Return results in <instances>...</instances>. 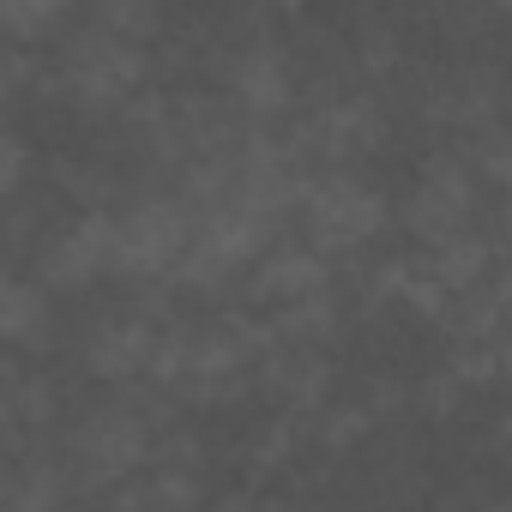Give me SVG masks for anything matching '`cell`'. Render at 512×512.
<instances>
[{"instance_id":"obj_1","label":"cell","mask_w":512,"mask_h":512,"mask_svg":"<svg viewBox=\"0 0 512 512\" xmlns=\"http://www.w3.org/2000/svg\"><path fill=\"white\" fill-rule=\"evenodd\" d=\"M266 350H272V326H260V320H241V314H223L205 326L181 320L163 332V350H157V368L145 386L187 398V404H223L241 386H253Z\"/></svg>"},{"instance_id":"obj_2","label":"cell","mask_w":512,"mask_h":512,"mask_svg":"<svg viewBox=\"0 0 512 512\" xmlns=\"http://www.w3.org/2000/svg\"><path fill=\"white\" fill-rule=\"evenodd\" d=\"M43 79H49L43 91H55L79 115H121L127 103H139L151 91V43L85 19L61 43L55 67H43Z\"/></svg>"},{"instance_id":"obj_3","label":"cell","mask_w":512,"mask_h":512,"mask_svg":"<svg viewBox=\"0 0 512 512\" xmlns=\"http://www.w3.org/2000/svg\"><path fill=\"white\" fill-rule=\"evenodd\" d=\"M284 241V217L247 205V199H223V205H199L193 211V241L181 253V266L169 278V290H193V296H217L229 284H241L266 253Z\"/></svg>"},{"instance_id":"obj_4","label":"cell","mask_w":512,"mask_h":512,"mask_svg":"<svg viewBox=\"0 0 512 512\" xmlns=\"http://www.w3.org/2000/svg\"><path fill=\"white\" fill-rule=\"evenodd\" d=\"M157 452V422L133 398H103L79 410V422L61 440V458L79 482V494H115L127 476H139Z\"/></svg>"},{"instance_id":"obj_5","label":"cell","mask_w":512,"mask_h":512,"mask_svg":"<svg viewBox=\"0 0 512 512\" xmlns=\"http://www.w3.org/2000/svg\"><path fill=\"white\" fill-rule=\"evenodd\" d=\"M109 229H115V278L121 284H169L181 253L193 241V205L175 187H145V193H121V205H109Z\"/></svg>"},{"instance_id":"obj_6","label":"cell","mask_w":512,"mask_h":512,"mask_svg":"<svg viewBox=\"0 0 512 512\" xmlns=\"http://www.w3.org/2000/svg\"><path fill=\"white\" fill-rule=\"evenodd\" d=\"M302 241H314L326 260H350L386 229V199L356 169H314L296 205Z\"/></svg>"},{"instance_id":"obj_7","label":"cell","mask_w":512,"mask_h":512,"mask_svg":"<svg viewBox=\"0 0 512 512\" xmlns=\"http://www.w3.org/2000/svg\"><path fill=\"white\" fill-rule=\"evenodd\" d=\"M476 211H482V169L458 151H440L422 163L416 187L404 193L398 205V223L416 247H440L452 235H470L476 229Z\"/></svg>"},{"instance_id":"obj_8","label":"cell","mask_w":512,"mask_h":512,"mask_svg":"<svg viewBox=\"0 0 512 512\" xmlns=\"http://www.w3.org/2000/svg\"><path fill=\"white\" fill-rule=\"evenodd\" d=\"M31 272L55 290V296H85L103 278H115V229H109V205H79L67 223H55L49 235H37L31 247Z\"/></svg>"},{"instance_id":"obj_9","label":"cell","mask_w":512,"mask_h":512,"mask_svg":"<svg viewBox=\"0 0 512 512\" xmlns=\"http://www.w3.org/2000/svg\"><path fill=\"white\" fill-rule=\"evenodd\" d=\"M163 314H151L145 302L139 308H115L103 320H91L85 344H79V368L97 380V386H145L151 368H157V350H163Z\"/></svg>"},{"instance_id":"obj_10","label":"cell","mask_w":512,"mask_h":512,"mask_svg":"<svg viewBox=\"0 0 512 512\" xmlns=\"http://www.w3.org/2000/svg\"><path fill=\"white\" fill-rule=\"evenodd\" d=\"M217 79H223V97L247 115V121H284L290 103H296V61L284 55V43L272 37H253V43H235L223 61H217Z\"/></svg>"},{"instance_id":"obj_11","label":"cell","mask_w":512,"mask_h":512,"mask_svg":"<svg viewBox=\"0 0 512 512\" xmlns=\"http://www.w3.org/2000/svg\"><path fill=\"white\" fill-rule=\"evenodd\" d=\"M290 139L302 145V157L314 169H350V163H362L368 151L386 145V121H380L374 97L344 91V97H326L314 115H302V127Z\"/></svg>"},{"instance_id":"obj_12","label":"cell","mask_w":512,"mask_h":512,"mask_svg":"<svg viewBox=\"0 0 512 512\" xmlns=\"http://www.w3.org/2000/svg\"><path fill=\"white\" fill-rule=\"evenodd\" d=\"M272 404H284L290 416L302 410H320L326 386H332V368H326V344H290V338H272V350L260 356V374H253Z\"/></svg>"},{"instance_id":"obj_13","label":"cell","mask_w":512,"mask_h":512,"mask_svg":"<svg viewBox=\"0 0 512 512\" xmlns=\"http://www.w3.org/2000/svg\"><path fill=\"white\" fill-rule=\"evenodd\" d=\"M332 266H338V260H326L314 241H296V247L278 241L266 260L247 272V296H253V302H266V308H284V302L320 296V290H332Z\"/></svg>"},{"instance_id":"obj_14","label":"cell","mask_w":512,"mask_h":512,"mask_svg":"<svg viewBox=\"0 0 512 512\" xmlns=\"http://www.w3.org/2000/svg\"><path fill=\"white\" fill-rule=\"evenodd\" d=\"M0 338L13 344V356H37L55 338V290L31 266L13 272L7 290H0Z\"/></svg>"},{"instance_id":"obj_15","label":"cell","mask_w":512,"mask_h":512,"mask_svg":"<svg viewBox=\"0 0 512 512\" xmlns=\"http://www.w3.org/2000/svg\"><path fill=\"white\" fill-rule=\"evenodd\" d=\"M61 410V392L49 386V374L37 368H19L7 374V392H0V422H7V452L31 446V440H49V422Z\"/></svg>"},{"instance_id":"obj_16","label":"cell","mask_w":512,"mask_h":512,"mask_svg":"<svg viewBox=\"0 0 512 512\" xmlns=\"http://www.w3.org/2000/svg\"><path fill=\"white\" fill-rule=\"evenodd\" d=\"M73 7L79 0H0V31H7V43H19V49H43L67 25Z\"/></svg>"},{"instance_id":"obj_17","label":"cell","mask_w":512,"mask_h":512,"mask_svg":"<svg viewBox=\"0 0 512 512\" xmlns=\"http://www.w3.org/2000/svg\"><path fill=\"white\" fill-rule=\"evenodd\" d=\"M91 19L121 31V37H139L151 43L163 31V0H91Z\"/></svg>"},{"instance_id":"obj_18","label":"cell","mask_w":512,"mask_h":512,"mask_svg":"<svg viewBox=\"0 0 512 512\" xmlns=\"http://www.w3.org/2000/svg\"><path fill=\"white\" fill-rule=\"evenodd\" d=\"M25 181H31V145H25L19 127H7V139H0V193L19 199Z\"/></svg>"},{"instance_id":"obj_19","label":"cell","mask_w":512,"mask_h":512,"mask_svg":"<svg viewBox=\"0 0 512 512\" xmlns=\"http://www.w3.org/2000/svg\"><path fill=\"white\" fill-rule=\"evenodd\" d=\"M500 380H506V386H512V332H506V338H500Z\"/></svg>"},{"instance_id":"obj_20","label":"cell","mask_w":512,"mask_h":512,"mask_svg":"<svg viewBox=\"0 0 512 512\" xmlns=\"http://www.w3.org/2000/svg\"><path fill=\"white\" fill-rule=\"evenodd\" d=\"M500 452H506V458H512V416H506V422H500Z\"/></svg>"},{"instance_id":"obj_21","label":"cell","mask_w":512,"mask_h":512,"mask_svg":"<svg viewBox=\"0 0 512 512\" xmlns=\"http://www.w3.org/2000/svg\"><path fill=\"white\" fill-rule=\"evenodd\" d=\"M488 7H494V13H506V19H512V0H488Z\"/></svg>"}]
</instances>
